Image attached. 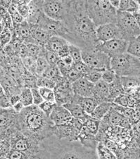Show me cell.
Returning a JSON list of instances; mask_svg holds the SVG:
<instances>
[{
	"mask_svg": "<svg viewBox=\"0 0 140 159\" xmlns=\"http://www.w3.org/2000/svg\"><path fill=\"white\" fill-rule=\"evenodd\" d=\"M11 149L27 153L29 150L36 149L37 144L35 140L28 138L20 131H17L10 137ZM28 154V153H27Z\"/></svg>",
	"mask_w": 140,
	"mask_h": 159,
	"instance_id": "11",
	"label": "cell"
},
{
	"mask_svg": "<svg viewBox=\"0 0 140 159\" xmlns=\"http://www.w3.org/2000/svg\"><path fill=\"white\" fill-rule=\"evenodd\" d=\"M120 80L125 91L140 87V77H123Z\"/></svg>",
	"mask_w": 140,
	"mask_h": 159,
	"instance_id": "27",
	"label": "cell"
},
{
	"mask_svg": "<svg viewBox=\"0 0 140 159\" xmlns=\"http://www.w3.org/2000/svg\"><path fill=\"white\" fill-rule=\"evenodd\" d=\"M115 24L119 28L122 38L130 42L140 35V28L133 14L118 11Z\"/></svg>",
	"mask_w": 140,
	"mask_h": 159,
	"instance_id": "5",
	"label": "cell"
},
{
	"mask_svg": "<svg viewBox=\"0 0 140 159\" xmlns=\"http://www.w3.org/2000/svg\"><path fill=\"white\" fill-rule=\"evenodd\" d=\"M116 78H117V75L115 74V71L111 68V69L106 70L103 72L102 80L103 81H104L105 83L110 84L115 81Z\"/></svg>",
	"mask_w": 140,
	"mask_h": 159,
	"instance_id": "40",
	"label": "cell"
},
{
	"mask_svg": "<svg viewBox=\"0 0 140 159\" xmlns=\"http://www.w3.org/2000/svg\"><path fill=\"white\" fill-rule=\"evenodd\" d=\"M39 92H40L42 97L44 101H47V102H49L56 103V98H55V94H54V89L44 88V87L39 88Z\"/></svg>",
	"mask_w": 140,
	"mask_h": 159,
	"instance_id": "32",
	"label": "cell"
},
{
	"mask_svg": "<svg viewBox=\"0 0 140 159\" xmlns=\"http://www.w3.org/2000/svg\"><path fill=\"white\" fill-rule=\"evenodd\" d=\"M69 44L66 39L61 38V37L59 36H52L49 40L47 42L44 48L47 50H49L50 52H54L58 54L61 49L63 47Z\"/></svg>",
	"mask_w": 140,
	"mask_h": 159,
	"instance_id": "19",
	"label": "cell"
},
{
	"mask_svg": "<svg viewBox=\"0 0 140 159\" xmlns=\"http://www.w3.org/2000/svg\"><path fill=\"white\" fill-rule=\"evenodd\" d=\"M56 83L54 81L44 78V77H39L38 79V83H37V86H38V88L44 87V88L54 89V87H56Z\"/></svg>",
	"mask_w": 140,
	"mask_h": 159,
	"instance_id": "33",
	"label": "cell"
},
{
	"mask_svg": "<svg viewBox=\"0 0 140 159\" xmlns=\"http://www.w3.org/2000/svg\"><path fill=\"white\" fill-rule=\"evenodd\" d=\"M83 77H84V75L80 73L79 71L76 70L73 66H72L65 78H66L71 84H73V83H75V82L78 81V80L83 78Z\"/></svg>",
	"mask_w": 140,
	"mask_h": 159,
	"instance_id": "35",
	"label": "cell"
},
{
	"mask_svg": "<svg viewBox=\"0 0 140 159\" xmlns=\"http://www.w3.org/2000/svg\"><path fill=\"white\" fill-rule=\"evenodd\" d=\"M70 56L72 57L74 63L83 61L82 59V49L74 44H69Z\"/></svg>",
	"mask_w": 140,
	"mask_h": 159,
	"instance_id": "31",
	"label": "cell"
},
{
	"mask_svg": "<svg viewBox=\"0 0 140 159\" xmlns=\"http://www.w3.org/2000/svg\"><path fill=\"white\" fill-rule=\"evenodd\" d=\"M49 66V64L47 62L45 57L44 55V48L42 49V52L39 57L37 59L36 61V75L39 77H41L43 73L45 72V70L47 69Z\"/></svg>",
	"mask_w": 140,
	"mask_h": 159,
	"instance_id": "26",
	"label": "cell"
},
{
	"mask_svg": "<svg viewBox=\"0 0 140 159\" xmlns=\"http://www.w3.org/2000/svg\"><path fill=\"white\" fill-rule=\"evenodd\" d=\"M128 47V42L123 39H116L104 43H100L96 48L107 54L111 58L125 54Z\"/></svg>",
	"mask_w": 140,
	"mask_h": 159,
	"instance_id": "10",
	"label": "cell"
},
{
	"mask_svg": "<svg viewBox=\"0 0 140 159\" xmlns=\"http://www.w3.org/2000/svg\"><path fill=\"white\" fill-rule=\"evenodd\" d=\"M7 11H8V13H9L10 16H11L14 14H15V13L18 12V5L14 2V1H12L11 4L10 5V7H9V9H7Z\"/></svg>",
	"mask_w": 140,
	"mask_h": 159,
	"instance_id": "51",
	"label": "cell"
},
{
	"mask_svg": "<svg viewBox=\"0 0 140 159\" xmlns=\"http://www.w3.org/2000/svg\"><path fill=\"white\" fill-rule=\"evenodd\" d=\"M83 61L95 70L104 72L111 69V58L97 48L82 50Z\"/></svg>",
	"mask_w": 140,
	"mask_h": 159,
	"instance_id": "6",
	"label": "cell"
},
{
	"mask_svg": "<svg viewBox=\"0 0 140 159\" xmlns=\"http://www.w3.org/2000/svg\"><path fill=\"white\" fill-rule=\"evenodd\" d=\"M38 79V76L30 73L25 68V71L22 77V87H27V88H30L31 89L38 88L37 86Z\"/></svg>",
	"mask_w": 140,
	"mask_h": 159,
	"instance_id": "23",
	"label": "cell"
},
{
	"mask_svg": "<svg viewBox=\"0 0 140 159\" xmlns=\"http://www.w3.org/2000/svg\"><path fill=\"white\" fill-rule=\"evenodd\" d=\"M30 1H26L23 2V4H21L18 6V12L26 20L29 16V12H30V7H29V4H30Z\"/></svg>",
	"mask_w": 140,
	"mask_h": 159,
	"instance_id": "43",
	"label": "cell"
},
{
	"mask_svg": "<svg viewBox=\"0 0 140 159\" xmlns=\"http://www.w3.org/2000/svg\"><path fill=\"white\" fill-rule=\"evenodd\" d=\"M112 107V103L102 102L97 106L91 116L96 120H101L104 118Z\"/></svg>",
	"mask_w": 140,
	"mask_h": 159,
	"instance_id": "22",
	"label": "cell"
},
{
	"mask_svg": "<svg viewBox=\"0 0 140 159\" xmlns=\"http://www.w3.org/2000/svg\"><path fill=\"white\" fill-rule=\"evenodd\" d=\"M109 84L105 83L102 80L94 84V95L95 98L101 104L102 102H109Z\"/></svg>",
	"mask_w": 140,
	"mask_h": 159,
	"instance_id": "18",
	"label": "cell"
},
{
	"mask_svg": "<svg viewBox=\"0 0 140 159\" xmlns=\"http://www.w3.org/2000/svg\"><path fill=\"white\" fill-rule=\"evenodd\" d=\"M72 102L80 105L87 114L89 116L92 115L95 108L100 104L94 97H83L76 94L74 96Z\"/></svg>",
	"mask_w": 140,
	"mask_h": 159,
	"instance_id": "15",
	"label": "cell"
},
{
	"mask_svg": "<svg viewBox=\"0 0 140 159\" xmlns=\"http://www.w3.org/2000/svg\"><path fill=\"white\" fill-rule=\"evenodd\" d=\"M6 157L8 159H28V156L27 153L14 149L11 150Z\"/></svg>",
	"mask_w": 140,
	"mask_h": 159,
	"instance_id": "45",
	"label": "cell"
},
{
	"mask_svg": "<svg viewBox=\"0 0 140 159\" xmlns=\"http://www.w3.org/2000/svg\"><path fill=\"white\" fill-rule=\"evenodd\" d=\"M9 97L12 107H14L15 104H16L17 103L20 102V95H13V96H11Z\"/></svg>",
	"mask_w": 140,
	"mask_h": 159,
	"instance_id": "54",
	"label": "cell"
},
{
	"mask_svg": "<svg viewBox=\"0 0 140 159\" xmlns=\"http://www.w3.org/2000/svg\"><path fill=\"white\" fill-rule=\"evenodd\" d=\"M111 68L120 78L140 77V60L128 53L112 58Z\"/></svg>",
	"mask_w": 140,
	"mask_h": 159,
	"instance_id": "4",
	"label": "cell"
},
{
	"mask_svg": "<svg viewBox=\"0 0 140 159\" xmlns=\"http://www.w3.org/2000/svg\"><path fill=\"white\" fill-rule=\"evenodd\" d=\"M73 66L78 71H79L80 73L84 75H84H86V74L90 73L93 70H95L94 69H92V68H91L90 67H89V66L87 64H85V63H84L83 61L74 63Z\"/></svg>",
	"mask_w": 140,
	"mask_h": 159,
	"instance_id": "44",
	"label": "cell"
},
{
	"mask_svg": "<svg viewBox=\"0 0 140 159\" xmlns=\"http://www.w3.org/2000/svg\"><path fill=\"white\" fill-rule=\"evenodd\" d=\"M133 15H134V18H135L137 25H138V26L140 28V12L139 11L137 12L135 14H133Z\"/></svg>",
	"mask_w": 140,
	"mask_h": 159,
	"instance_id": "58",
	"label": "cell"
},
{
	"mask_svg": "<svg viewBox=\"0 0 140 159\" xmlns=\"http://www.w3.org/2000/svg\"><path fill=\"white\" fill-rule=\"evenodd\" d=\"M113 103H114V104L119 105L120 107H128V104H129L128 94H127L126 93L124 92L123 94H120L119 97L116 98Z\"/></svg>",
	"mask_w": 140,
	"mask_h": 159,
	"instance_id": "46",
	"label": "cell"
},
{
	"mask_svg": "<svg viewBox=\"0 0 140 159\" xmlns=\"http://www.w3.org/2000/svg\"><path fill=\"white\" fill-rule=\"evenodd\" d=\"M102 73L103 72H101V71L93 70L92 71V72L84 75V77L88 80V81L90 82V83L95 84L100 80H102Z\"/></svg>",
	"mask_w": 140,
	"mask_h": 159,
	"instance_id": "38",
	"label": "cell"
},
{
	"mask_svg": "<svg viewBox=\"0 0 140 159\" xmlns=\"http://www.w3.org/2000/svg\"><path fill=\"white\" fill-rule=\"evenodd\" d=\"M27 47L29 56L31 57L35 58L36 59L41 54L42 49L44 48V47H42L36 44H27Z\"/></svg>",
	"mask_w": 140,
	"mask_h": 159,
	"instance_id": "36",
	"label": "cell"
},
{
	"mask_svg": "<svg viewBox=\"0 0 140 159\" xmlns=\"http://www.w3.org/2000/svg\"><path fill=\"white\" fill-rule=\"evenodd\" d=\"M36 61L35 58L30 56L22 59V63L24 68L29 72L36 75ZM37 76V75H36Z\"/></svg>",
	"mask_w": 140,
	"mask_h": 159,
	"instance_id": "30",
	"label": "cell"
},
{
	"mask_svg": "<svg viewBox=\"0 0 140 159\" xmlns=\"http://www.w3.org/2000/svg\"><path fill=\"white\" fill-rule=\"evenodd\" d=\"M128 5H129V0H120V4L119 9L118 11L123 12H127L128 9Z\"/></svg>",
	"mask_w": 140,
	"mask_h": 159,
	"instance_id": "52",
	"label": "cell"
},
{
	"mask_svg": "<svg viewBox=\"0 0 140 159\" xmlns=\"http://www.w3.org/2000/svg\"><path fill=\"white\" fill-rule=\"evenodd\" d=\"M20 102L25 107H28L33 104V97L32 90L27 87H23L20 94Z\"/></svg>",
	"mask_w": 140,
	"mask_h": 159,
	"instance_id": "28",
	"label": "cell"
},
{
	"mask_svg": "<svg viewBox=\"0 0 140 159\" xmlns=\"http://www.w3.org/2000/svg\"><path fill=\"white\" fill-rule=\"evenodd\" d=\"M42 9L44 14L49 18L63 21L66 15L65 0H43Z\"/></svg>",
	"mask_w": 140,
	"mask_h": 159,
	"instance_id": "8",
	"label": "cell"
},
{
	"mask_svg": "<svg viewBox=\"0 0 140 159\" xmlns=\"http://www.w3.org/2000/svg\"><path fill=\"white\" fill-rule=\"evenodd\" d=\"M11 17L13 23H14V26L20 25L25 20V18H23L18 12L15 13V14L11 15Z\"/></svg>",
	"mask_w": 140,
	"mask_h": 159,
	"instance_id": "49",
	"label": "cell"
},
{
	"mask_svg": "<svg viewBox=\"0 0 140 159\" xmlns=\"http://www.w3.org/2000/svg\"><path fill=\"white\" fill-rule=\"evenodd\" d=\"M70 113L71 116H73L74 118L79 119L84 123L87 119L88 118L89 115L87 114L83 108H82L80 105L78 104H75V103L70 102L69 104H67L63 106Z\"/></svg>",
	"mask_w": 140,
	"mask_h": 159,
	"instance_id": "20",
	"label": "cell"
},
{
	"mask_svg": "<svg viewBox=\"0 0 140 159\" xmlns=\"http://www.w3.org/2000/svg\"><path fill=\"white\" fill-rule=\"evenodd\" d=\"M61 60L68 66H72L74 64V61H73V60L72 59V57H71L70 56H68V57H67L63 58V59H62Z\"/></svg>",
	"mask_w": 140,
	"mask_h": 159,
	"instance_id": "56",
	"label": "cell"
},
{
	"mask_svg": "<svg viewBox=\"0 0 140 159\" xmlns=\"http://www.w3.org/2000/svg\"><path fill=\"white\" fill-rule=\"evenodd\" d=\"M139 60H140V59H139Z\"/></svg>",
	"mask_w": 140,
	"mask_h": 159,
	"instance_id": "60",
	"label": "cell"
},
{
	"mask_svg": "<svg viewBox=\"0 0 140 159\" xmlns=\"http://www.w3.org/2000/svg\"><path fill=\"white\" fill-rule=\"evenodd\" d=\"M0 106H1V108H3V109L13 108L10 97L5 93L4 90L2 87H0Z\"/></svg>",
	"mask_w": 140,
	"mask_h": 159,
	"instance_id": "34",
	"label": "cell"
},
{
	"mask_svg": "<svg viewBox=\"0 0 140 159\" xmlns=\"http://www.w3.org/2000/svg\"><path fill=\"white\" fill-rule=\"evenodd\" d=\"M54 126L50 118L38 106L25 107L18 114L19 130L25 136L35 141L53 134Z\"/></svg>",
	"mask_w": 140,
	"mask_h": 159,
	"instance_id": "2",
	"label": "cell"
},
{
	"mask_svg": "<svg viewBox=\"0 0 140 159\" xmlns=\"http://www.w3.org/2000/svg\"><path fill=\"white\" fill-rule=\"evenodd\" d=\"M49 118L55 126H58L70 123L73 119V116L63 106L56 104L51 116H49Z\"/></svg>",
	"mask_w": 140,
	"mask_h": 159,
	"instance_id": "14",
	"label": "cell"
},
{
	"mask_svg": "<svg viewBox=\"0 0 140 159\" xmlns=\"http://www.w3.org/2000/svg\"><path fill=\"white\" fill-rule=\"evenodd\" d=\"M42 4H43V0H33L30 1L29 4L30 7V12L29 16L26 20L30 23V24H38V20L40 16L43 13L42 9Z\"/></svg>",
	"mask_w": 140,
	"mask_h": 159,
	"instance_id": "17",
	"label": "cell"
},
{
	"mask_svg": "<svg viewBox=\"0 0 140 159\" xmlns=\"http://www.w3.org/2000/svg\"><path fill=\"white\" fill-rule=\"evenodd\" d=\"M56 103H53V102H47V101H44V102L39 106V107L40 109L43 111V113L45 114L47 116H51L53 110H54V107H56Z\"/></svg>",
	"mask_w": 140,
	"mask_h": 159,
	"instance_id": "41",
	"label": "cell"
},
{
	"mask_svg": "<svg viewBox=\"0 0 140 159\" xmlns=\"http://www.w3.org/2000/svg\"><path fill=\"white\" fill-rule=\"evenodd\" d=\"M58 55L60 57L61 59H63V58L67 57L70 56V49H69V44L65 45L63 47V48L58 52Z\"/></svg>",
	"mask_w": 140,
	"mask_h": 159,
	"instance_id": "50",
	"label": "cell"
},
{
	"mask_svg": "<svg viewBox=\"0 0 140 159\" xmlns=\"http://www.w3.org/2000/svg\"><path fill=\"white\" fill-rule=\"evenodd\" d=\"M124 92H125V89H124L120 78L117 76L115 81L109 84V102L113 103L116 98L123 94Z\"/></svg>",
	"mask_w": 140,
	"mask_h": 159,
	"instance_id": "21",
	"label": "cell"
},
{
	"mask_svg": "<svg viewBox=\"0 0 140 159\" xmlns=\"http://www.w3.org/2000/svg\"><path fill=\"white\" fill-rule=\"evenodd\" d=\"M54 91L56 98V103L59 106H64L72 102L73 97L75 96L72 84L64 77L56 83Z\"/></svg>",
	"mask_w": 140,
	"mask_h": 159,
	"instance_id": "9",
	"label": "cell"
},
{
	"mask_svg": "<svg viewBox=\"0 0 140 159\" xmlns=\"http://www.w3.org/2000/svg\"><path fill=\"white\" fill-rule=\"evenodd\" d=\"M110 3L111 4V6L115 8V9L118 10L120 7V0H110Z\"/></svg>",
	"mask_w": 140,
	"mask_h": 159,
	"instance_id": "57",
	"label": "cell"
},
{
	"mask_svg": "<svg viewBox=\"0 0 140 159\" xmlns=\"http://www.w3.org/2000/svg\"><path fill=\"white\" fill-rule=\"evenodd\" d=\"M0 159H8L7 157H3V156H1V158Z\"/></svg>",
	"mask_w": 140,
	"mask_h": 159,
	"instance_id": "59",
	"label": "cell"
},
{
	"mask_svg": "<svg viewBox=\"0 0 140 159\" xmlns=\"http://www.w3.org/2000/svg\"><path fill=\"white\" fill-rule=\"evenodd\" d=\"M41 77H44V78L52 80L56 83L63 78L56 65H49L47 69L45 70V72L43 73V75Z\"/></svg>",
	"mask_w": 140,
	"mask_h": 159,
	"instance_id": "24",
	"label": "cell"
},
{
	"mask_svg": "<svg viewBox=\"0 0 140 159\" xmlns=\"http://www.w3.org/2000/svg\"><path fill=\"white\" fill-rule=\"evenodd\" d=\"M98 41L102 43L116 39H123L119 28L115 23H109L97 28Z\"/></svg>",
	"mask_w": 140,
	"mask_h": 159,
	"instance_id": "12",
	"label": "cell"
},
{
	"mask_svg": "<svg viewBox=\"0 0 140 159\" xmlns=\"http://www.w3.org/2000/svg\"><path fill=\"white\" fill-rule=\"evenodd\" d=\"M56 66H57L58 68H59L60 73H61V75L64 77V78L66 76V75L68 73V71L70 70V68L73 66H70L67 65L66 63H65L64 62H63L61 59H60L59 61H58Z\"/></svg>",
	"mask_w": 140,
	"mask_h": 159,
	"instance_id": "48",
	"label": "cell"
},
{
	"mask_svg": "<svg viewBox=\"0 0 140 159\" xmlns=\"http://www.w3.org/2000/svg\"><path fill=\"white\" fill-rule=\"evenodd\" d=\"M24 108H25L24 105H23L20 102L17 103L16 104H15L14 107H13V108H14V110L18 113V114H19V113L21 112V111H22L23 109H24Z\"/></svg>",
	"mask_w": 140,
	"mask_h": 159,
	"instance_id": "53",
	"label": "cell"
},
{
	"mask_svg": "<svg viewBox=\"0 0 140 159\" xmlns=\"http://www.w3.org/2000/svg\"><path fill=\"white\" fill-rule=\"evenodd\" d=\"M85 6L88 16L97 27L115 23L118 10L111 6L110 1L88 0Z\"/></svg>",
	"mask_w": 140,
	"mask_h": 159,
	"instance_id": "3",
	"label": "cell"
},
{
	"mask_svg": "<svg viewBox=\"0 0 140 159\" xmlns=\"http://www.w3.org/2000/svg\"><path fill=\"white\" fill-rule=\"evenodd\" d=\"M127 53L140 59V35L128 42Z\"/></svg>",
	"mask_w": 140,
	"mask_h": 159,
	"instance_id": "25",
	"label": "cell"
},
{
	"mask_svg": "<svg viewBox=\"0 0 140 159\" xmlns=\"http://www.w3.org/2000/svg\"><path fill=\"white\" fill-rule=\"evenodd\" d=\"M66 15L63 21L68 30L65 39L83 50L96 48L100 42L97 26L88 14L85 1L65 0Z\"/></svg>",
	"mask_w": 140,
	"mask_h": 159,
	"instance_id": "1",
	"label": "cell"
},
{
	"mask_svg": "<svg viewBox=\"0 0 140 159\" xmlns=\"http://www.w3.org/2000/svg\"><path fill=\"white\" fill-rule=\"evenodd\" d=\"M0 150H1V156L6 157L7 155L11 150L10 139H4L1 140L0 143Z\"/></svg>",
	"mask_w": 140,
	"mask_h": 159,
	"instance_id": "42",
	"label": "cell"
},
{
	"mask_svg": "<svg viewBox=\"0 0 140 159\" xmlns=\"http://www.w3.org/2000/svg\"><path fill=\"white\" fill-rule=\"evenodd\" d=\"M12 1H10V0H1L0 1V4H1V7H3L4 9H8L10 5L11 4Z\"/></svg>",
	"mask_w": 140,
	"mask_h": 159,
	"instance_id": "55",
	"label": "cell"
},
{
	"mask_svg": "<svg viewBox=\"0 0 140 159\" xmlns=\"http://www.w3.org/2000/svg\"><path fill=\"white\" fill-rule=\"evenodd\" d=\"M37 25L46 30L52 36H59L65 39L68 34L66 26L63 21L52 19L47 16L44 12L39 17Z\"/></svg>",
	"mask_w": 140,
	"mask_h": 159,
	"instance_id": "7",
	"label": "cell"
},
{
	"mask_svg": "<svg viewBox=\"0 0 140 159\" xmlns=\"http://www.w3.org/2000/svg\"><path fill=\"white\" fill-rule=\"evenodd\" d=\"M74 94L83 97H94V84L88 81L84 77L72 84Z\"/></svg>",
	"mask_w": 140,
	"mask_h": 159,
	"instance_id": "13",
	"label": "cell"
},
{
	"mask_svg": "<svg viewBox=\"0 0 140 159\" xmlns=\"http://www.w3.org/2000/svg\"><path fill=\"white\" fill-rule=\"evenodd\" d=\"M30 25L32 38L35 41L37 44L42 47H44L52 36L38 25L30 24Z\"/></svg>",
	"mask_w": 140,
	"mask_h": 159,
	"instance_id": "16",
	"label": "cell"
},
{
	"mask_svg": "<svg viewBox=\"0 0 140 159\" xmlns=\"http://www.w3.org/2000/svg\"><path fill=\"white\" fill-rule=\"evenodd\" d=\"M44 55L45 57L47 62L49 65H56L59 61L61 59L59 55L56 53L50 52L47 50L44 47Z\"/></svg>",
	"mask_w": 140,
	"mask_h": 159,
	"instance_id": "37",
	"label": "cell"
},
{
	"mask_svg": "<svg viewBox=\"0 0 140 159\" xmlns=\"http://www.w3.org/2000/svg\"><path fill=\"white\" fill-rule=\"evenodd\" d=\"M98 151L103 159H115V156L113 155L111 151L108 149L106 146L103 145V144L98 145Z\"/></svg>",
	"mask_w": 140,
	"mask_h": 159,
	"instance_id": "39",
	"label": "cell"
},
{
	"mask_svg": "<svg viewBox=\"0 0 140 159\" xmlns=\"http://www.w3.org/2000/svg\"><path fill=\"white\" fill-rule=\"evenodd\" d=\"M99 123H100V120H96V119L92 118L91 116H89L88 118L87 119L85 122L84 123L83 127L90 134L93 135H96L99 131Z\"/></svg>",
	"mask_w": 140,
	"mask_h": 159,
	"instance_id": "29",
	"label": "cell"
},
{
	"mask_svg": "<svg viewBox=\"0 0 140 159\" xmlns=\"http://www.w3.org/2000/svg\"><path fill=\"white\" fill-rule=\"evenodd\" d=\"M31 90L33 97V104L39 107V105L44 102V99L42 98L40 94V92H39V88H34L32 89Z\"/></svg>",
	"mask_w": 140,
	"mask_h": 159,
	"instance_id": "47",
	"label": "cell"
}]
</instances>
